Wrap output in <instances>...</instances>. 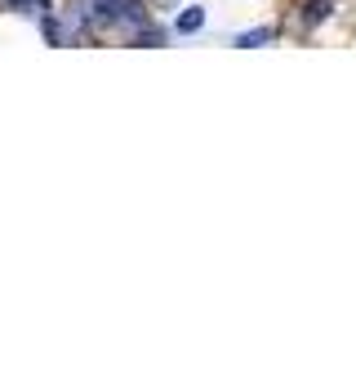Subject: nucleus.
<instances>
[{
  "label": "nucleus",
  "mask_w": 356,
  "mask_h": 383,
  "mask_svg": "<svg viewBox=\"0 0 356 383\" xmlns=\"http://www.w3.org/2000/svg\"><path fill=\"white\" fill-rule=\"evenodd\" d=\"M200 27H205V14H200V9H183L178 14V31H183V36H188V31H200Z\"/></svg>",
  "instance_id": "nucleus-1"
},
{
  "label": "nucleus",
  "mask_w": 356,
  "mask_h": 383,
  "mask_svg": "<svg viewBox=\"0 0 356 383\" xmlns=\"http://www.w3.org/2000/svg\"><path fill=\"white\" fill-rule=\"evenodd\" d=\"M325 9H330V0H312V5H308V23H320V18H325Z\"/></svg>",
  "instance_id": "nucleus-2"
},
{
  "label": "nucleus",
  "mask_w": 356,
  "mask_h": 383,
  "mask_svg": "<svg viewBox=\"0 0 356 383\" xmlns=\"http://www.w3.org/2000/svg\"><path fill=\"white\" fill-rule=\"evenodd\" d=\"M14 5H31V9H49V0H14Z\"/></svg>",
  "instance_id": "nucleus-3"
}]
</instances>
